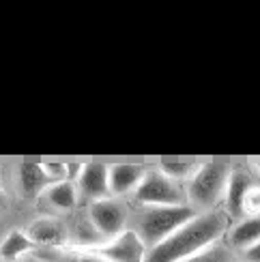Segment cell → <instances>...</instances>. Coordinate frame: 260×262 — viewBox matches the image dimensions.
<instances>
[{
	"label": "cell",
	"instance_id": "6da1fadb",
	"mask_svg": "<svg viewBox=\"0 0 260 262\" xmlns=\"http://www.w3.org/2000/svg\"><path fill=\"white\" fill-rule=\"evenodd\" d=\"M230 217L224 211H204L196 213L187 224H183L166 241L150 247L144 262H181L193 254L215 245L226 234Z\"/></svg>",
	"mask_w": 260,
	"mask_h": 262
},
{
	"label": "cell",
	"instance_id": "7a4b0ae2",
	"mask_svg": "<svg viewBox=\"0 0 260 262\" xmlns=\"http://www.w3.org/2000/svg\"><path fill=\"white\" fill-rule=\"evenodd\" d=\"M232 168L224 161H200L196 174L183 185L185 189V202L196 213L213 211L226 193Z\"/></svg>",
	"mask_w": 260,
	"mask_h": 262
},
{
	"label": "cell",
	"instance_id": "3957f363",
	"mask_svg": "<svg viewBox=\"0 0 260 262\" xmlns=\"http://www.w3.org/2000/svg\"><path fill=\"white\" fill-rule=\"evenodd\" d=\"M196 211L187 204L181 206H157V209H144L140 215L136 232L144 241L146 249L166 241L170 234H175L183 224H187Z\"/></svg>",
	"mask_w": 260,
	"mask_h": 262
},
{
	"label": "cell",
	"instance_id": "277c9868",
	"mask_svg": "<svg viewBox=\"0 0 260 262\" xmlns=\"http://www.w3.org/2000/svg\"><path fill=\"white\" fill-rule=\"evenodd\" d=\"M134 200L144 209H157V206H181L185 202V189L183 185L168 179L157 168H148L144 179L134 191Z\"/></svg>",
	"mask_w": 260,
	"mask_h": 262
},
{
	"label": "cell",
	"instance_id": "5b68a950",
	"mask_svg": "<svg viewBox=\"0 0 260 262\" xmlns=\"http://www.w3.org/2000/svg\"><path fill=\"white\" fill-rule=\"evenodd\" d=\"M89 217H91V224L97 230V234L103 236L105 241L118 236L125 230V224H127V209L123 206V202L118 198H101V200H95L89 206Z\"/></svg>",
	"mask_w": 260,
	"mask_h": 262
},
{
	"label": "cell",
	"instance_id": "8992f818",
	"mask_svg": "<svg viewBox=\"0 0 260 262\" xmlns=\"http://www.w3.org/2000/svg\"><path fill=\"white\" fill-rule=\"evenodd\" d=\"M146 252L148 249H146L144 241L132 228H125L121 234L110 238L105 245L93 249V254L101 256L107 262H144Z\"/></svg>",
	"mask_w": 260,
	"mask_h": 262
},
{
	"label": "cell",
	"instance_id": "52a82bcc",
	"mask_svg": "<svg viewBox=\"0 0 260 262\" xmlns=\"http://www.w3.org/2000/svg\"><path fill=\"white\" fill-rule=\"evenodd\" d=\"M75 187L82 191L84 198H89L91 202L110 198V183H107V163L101 161H89L82 163L80 177Z\"/></svg>",
	"mask_w": 260,
	"mask_h": 262
},
{
	"label": "cell",
	"instance_id": "ba28073f",
	"mask_svg": "<svg viewBox=\"0 0 260 262\" xmlns=\"http://www.w3.org/2000/svg\"><path fill=\"white\" fill-rule=\"evenodd\" d=\"M146 166L142 163H110L107 166V183H110V195L118 198V195H127L134 193L136 187L140 185V181L144 179L146 174Z\"/></svg>",
	"mask_w": 260,
	"mask_h": 262
},
{
	"label": "cell",
	"instance_id": "9c48e42d",
	"mask_svg": "<svg viewBox=\"0 0 260 262\" xmlns=\"http://www.w3.org/2000/svg\"><path fill=\"white\" fill-rule=\"evenodd\" d=\"M26 234L30 236V241L41 247H60L69 241V232L64 228L62 222L58 220H50V217H43V220H35Z\"/></svg>",
	"mask_w": 260,
	"mask_h": 262
},
{
	"label": "cell",
	"instance_id": "30bf717a",
	"mask_svg": "<svg viewBox=\"0 0 260 262\" xmlns=\"http://www.w3.org/2000/svg\"><path fill=\"white\" fill-rule=\"evenodd\" d=\"M256 179L252 177L247 170H232L228 185H226V193H224V202H226V215L228 217H241V202L247 187L254 183Z\"/></svg>",
	"mask_w": 260,
	"mask_h": 262
},
{
	"label": "cell",
	"instance_id": "8fae6325",
	"mask_svg": "<svg viewBox=\"0 0 260 262\" xmlns=\"http://www.w3.org/2000/svg\"><path fill=\"white\" fill-rule=\"evenodd\" d=\"M258 241H260V217H241V222L228 232V245L232 252L239 254Z\"/></svg>",
	"mask_w": 260,
	"mask_h": 262
},
{
	"label": "cell",
	"instance_id": "7c38bea8",
	"mask_svg": "<svg viewBox=\"0 0 260 262\" xmlns=\"http://www.w3.org/2000/svg\"><path fill=\"white\" fill-rule=\"evenodd\" d=\"M46 200L58 211H71L78 202V187L73 181H56L43 189Z\"/></svg>",
	"mask_w": 260,
	"mask_h": 262
},
{
	"label": "cell",
	"instance_id": "4fadbf2b",
	"mask_svg": "<svg viewBox=\"0 0 260 262\" xmlns=\"http://www.w3.org/2000/svg\"><path fill=\"white\" fill-rule=\"evenodd\" d=\"M19 187L24 195H37L50 185L41 163H19Z\"/></svg>",
	"mask_w": 260,
	"mask_h": 262
},
{
	"label": "cell",
	"instance_id": "5bb4252c",
	"mask_svg": "<svg viewBox=\"0 0 260 262\" xmlns=\"http://www.w3.org/2000/svg\"><path fill=\"white\" fill-rule=\"evenodd\" d=\"M32 247H35V243L30 241L26 230H11L3 238V243H0V258L3 260H15L21 254L30 252Z\"/></svg>",
	"mask_w": 260,
	"mask_h": 262
},
{
	"label": "cell",
	"instance_id": "9a60e30c",
	"mask_svg": "<svg viewBox=\"0 0 260 262\" xmlns=\"http://www.w3.org/2000/svg\"><path fill=\"white\" fill-rule=\"evenodd\" d=\"M198 166H200V161H175V159H166V161H159L155 168L159 172H164L168 179L177 181L181 185H185L193 177V174H196Z\"/></svg>",
	"mask_w": 260,
	"mask_h": 262
},
{
	"label": "cell",
	"instance_id": "2e32d148",
	"mask_svg": "<svg viewBox=\"0 0 260 262\" xmlns=\"http://www.w3.org/2000/svg\"><path fill=\"white\" fill-rule=\"evenodd\" d=\"M181 262H239V258H236V252H232L228 243H215L207 249H202V252L193 254L185 260Z\"/></svg>",
	"mask_w": 260,
	"mask_h": 262
},
{
	"label": "cell",
	"instance_id": "e0dca14e",
	"mask_svg": "<svg viewBox=\"0 0 260 262\" xmlns=\"http://www.w3.org/2000/svg\"><path fill=\"white\" fill-rule=\"evenodd\" d=\"M241 217H260V181L258 179L247 187L243 195Z\"/></svg>",
	"mask_w": 260,
	"mask_h": 262
},
{
	"label": "cell",
	"instance_id": "ac0fdd59",
	"mask_svg": "<svg viewBox=\"0 0 260 262\" xmlns=\"http://www.w3.org/2000/svg\"><path fill=\"white\" fill-rule=\"evenodd\" d=\"M46 177L50 179V183H56V181H69V174H67V163H56V161H46L41 163Z\"/></svg>",
	"mask_w": 260,
	"mask_h": 262
},
{
	"label": "cell",
	"instance_id": "d6986e66",
	"mask_svg": "<svg viewBox=\"0 0 260 262\" xmlns=\"http://www.w3.org/2000/svg\"><path fill=\"white\" fill-rule=\"evenodd\" d=\"M241 256H243L245 262H260V241L254 243V245H250L247 249H243Z\"/></svg>",
	"mask_w": 260,
	"mask_h": 262
},
{
	"label": "cell",
	"instance_id": "ffe728a7",
	"mask_svg": "<svg viewBox=\"0 0 260 262\" xmlns=\"http://www.w3.org/2000/svg\"><path fill=\"white\" fill-rule=\"evenodd\" d=\"M75 262H107V260H103L101 256H97V254H82V256H78V260Z\"/></svg>",
	"mask_w": 260,
	"mask_h": 262
},
{
	"label": "cell",
	"instance_id": "44dd1931",
	"mask_svg": "<svg viewBox=\"0 0 260 262\" xmlns=\"http://www.w3.org/2000/svg\"><path fill=\"white\" fill-rule=\"evenodd\" d=\"M5 202H7V195H5V191H3V189H0V206H3Z\"/></svg>",
	"mask_w": 260,
	"mask_h": 262
}]
</instances>
